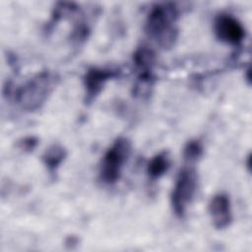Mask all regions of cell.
I'll return each instance as SVG.
<instances>
[{"label":"cell","instance_id":"1","mask_svg":"<svg viewBox=\"0 0 252 252\" xmlns=\"http://www.w3.org/2000/svg\"><path fill=\"white\" fill-rule=\"evenodd\" d=\"M178 9L173 3L154 5L146 19L147 35L162 49L173 47L178 37Z\"/></svg>","mask_w":252,"mask_h":252},{"label":"cell","instance_id":"7","mask_svg":"<svg viewBox=\"0 0 252 252\" xmlns=\"http://www.w3.org/2000/svg\"><path fill=\"white\" fill-rule=\"evenodd\" d=\"M119 75L120 70L111 67L89 68L83 77L86 103L93 102L101 93L106 83L119 77Z\"/></svg>","mask_w":252,"mask_h":252},{"label":"cell","instance_id":"13","mask_svg":"<svg viewBox=\"0 0 252 252\" xmlns=\"http://www.w3.org/2000/svg\"><path fill=\"white\" fill-rule=\"evenodd\" d=\"M249 73H250V70L248 69V70H247V74L249 75ZM247 80H248V81H250V77H248V76H247Z\"/></svg>","mask_w":252,"mask_h":252},{"label":"cell","instance_id":"9","mask_svg":"<svg viewBox=\"0 0 252 252\" xmlns=\"http://www.w3.org/2000/svg\"><path fill=\"white\" fill-rule=\"evenodd\" d=\"M66 157L67 151L65 148L60 144H53L45 150L41 159L48 173L54 176Z\"/></svg>","mask_w":252,"mask_h":252},{"label":"cell","instance_id":"6","mask_svg":"<svg viewBox=\"0 0 252 252\" xmlns=\"http://www.w3.org/2000/svg\"><path fill=\"white\" fill-rule=\"evenodd\" d=\"M216 37L228 45L238 46L245 38V29L233 15L220 13L217 15L213 25Z\"/></svg>","mask_w":252,"mask_h":252},{"label":"cell","instance_id":"10","mask_svg":"<svg viewBox=\"0 0 252 252\" xmlns=\"http://www.w3.org/2000/svg\"><path fill=\"white\" fill-rule=\"evenodd\" d=\"M170 167V157L168 152H160L154 156L148 165L147 174L152 181H157L162 177Z\"/></svg>","mask_w":252,"mask_h":252},{"label":"cell","instance_id":"8","mask_svg":"<svg viewBox=\"0 0 252 252\" xmlns=\"http://www.w3.org/2000/svg\"><path fill=\"white\" fill-rule=\"evenodd\" d=\"M209 214L213 225L217 229L228 227L232 221V210L229 197L225 193H218L209 203Z\"/></svg>","mask_w":252,"mask_h":252},{"label":"cell","instance_id":"11","mask_svg":"<svg viewBox=\"0 0 252 252\" xmlns=\"http://www.w3.org/2000/svg\"><path fill=\"white\" fill-rule=\"evenodd\" d=\"M203 155V145L199 140H191L189 141L183 152V157L185 160L192 164L196 162Z\"/></svg>","mask_w":252,"mask_h":252},{"label":"cell","instance_id":"12","mask_svg":"<svg viewBox=\"0 0 252 252\" xmlns=\"http://www.w3.org/2000/svg\"><path fill=\"white\" fill-rule=\"evenodd\" d=\"M36 143L37 140L33 137L25 138L22 142H20V148L25 151H32V149H34V147L36 146Z\"/></svg>","mask_w":252,"mask_h":252},{"label":"cell","instance_id":"5","mask_svg":"<svg viewBox=\"0 0 252 252\" xmlns=\"http://www.w3.org/2000/svg\"><path fill=\"white\" fill-rule=\"evenodd\" d=\"M156 61V53L149 46L142 45L135 50L133 54V64L137 72V83L135 86L136 94L141 95L149 90V87L153 86Z\"/></svg>","mask_w":252,"mask_h":252},{"label":"cell","instance_id":"4","mask_svg":"<svg viewBox=\"0 0 252 252\" xmlns=\"http://www.w3.org/2000/svg\"><path fill=\"white\" fill-rule=\"evenodd\" d=\"M198 188V174L192 164L183 166L176 177L171 192V207L176 217L183 218L194 200Z\"/></svg>","mask_w":252,"mask_h":252},{"label":"cell","instance_id":"3","mask_svg":"<svg viewBox=\"0 0 252 252\" xmlns=\"http://www.w3.org/2000/svg\"><path fill=\"white\" fill-rule=\"evenodd\" d=\"M131 149V142L125 137H119L106 150L99 166V178L104 184L113 185L120 179Z\"/></svg>","mask_w":252,"mask_h":252},{"label":"cell","instance_id":"2","mask_svg":"<svg viewBox=\"0 0 252 252\" xmlns=\"http://www.w3.org/2000/svg\"><path fill=\"white\" fill-rule=\"evenodd\" d=\"M59 77L51 71H41L16 89L14 99L24 111L39 109L56 88Z\"/></svg>","mask_w":252,"mask_h":252}]
</instances>
